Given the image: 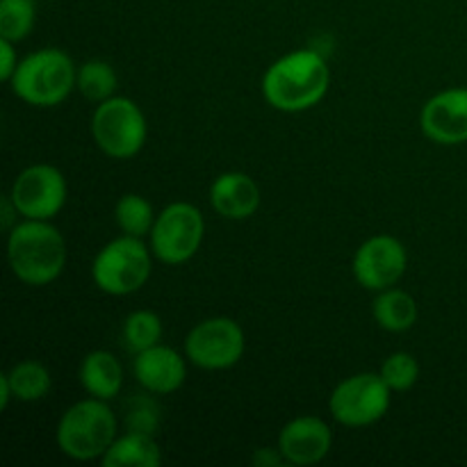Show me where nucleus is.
<instances>
[{"instance_id": "cd10ccee", "label": "nucleus", "mask_w": 467, "mask_h": 467, "mask_svg": "<svg viewBox=\"0 0 467 467\" xmlns=\"http://www.w3.org/2000/svg\"><path fill=\"white\" fill-rule=\"evenodd\" d=\"M0 205H3V228L9 233L14 226H16V223H14V217H18V210H16V205H14L12 196L9 194L3 196Z\"/></svg>"}, {"instance_id": "6e6552de", "label": "nucleus", "mask_w": 467, "mask_h": 467, "mask_svg": "<svg viewBox=\"0 0 467 467\" xmlns=\"http://www.w3.org/2000/svg\"><path fill=\"white\" fill-rule=\"evenodd\" d=\"M392 390L381 374L363 372L345 379L328 397V410L342 427L360 429L377 424L390 409Z\"/></svg>"}, {"instance_id": "4be33fe9", "label": "nucleus", "mask_w": 467, "mask_h": 467, "mask_svg": "<svg viewBox=\"0 0 467 467\" xmlns=\"http://www.w3.org/2000/svg\"><path fill=\"white\" fill-rule=\"evenodd\" d=\"M162 319L153 310H135L123 322V345L132 354L150 349V347L160 345L162 340Z\"/></svg>"}, {"instance_id": "9b49d317", "label": "nucleus", "mask_w": 467, "mask_h": 467, "mask_svg": "<svg viewBox=\"0 0 467 467\" xmlns=\"http://www.w3.org/2000/svg\"><path fill=\"white\" fill-rule=\"evenodd\" d=\"M409 267V254L395 235H374L356 249L354 278L365 290L395 287Z\"/></svg>"}, {"instance_id": "aec40b11", "label": "nucleus", "mask_w": 467, "mask_h": 467, "mask_svg": "<svg viewBox=\"0 0 467 467\" xmlns=\"http://www.w3.org/2000/svg\"><path fill=\"white\" fill-rule=\"evenodd\" d=\"M117 71L112 64L105 59H89V62L78 67L76 76V89L85 96L89 103H103V100L112 99L117 91Z\"/></svg>"}, {"instance_id": "f03ea898", "label": "nucleus", "mask_w": 467, "mask_h": 467, "mask_svg": "<svg viewBox=\"0 0 467 467\" xmlns=\"http://www.w3.org/2000/svg\"><path fill=\"white\" fill-rule=\"evenodd\" d=\"M7 260L14 276L26 285H50L64 272L67 242L50 222L26 219L9 231Z\"/></svg>"}, {"instance_id": "412c9836", "label": "nucleus", "mask_w": 467, "mask_h": 467, "mask_svg": "<svg viewBox=\"0 0 467 467\" xmlns=\"http://www.w3.org/2000/svg\"><path fill=\"white\" fill-rule=\"evenodd\" d=\"M114 219H117V226L123 235L144 240L153 231L158 214L153 213L150 201H146L141 194H123L114 208Z\"/></svg>"}, {"instance_id": "5701e85b", "label": "nucleus", "mask_w": 467, "mask_h": 467, "mask_svg": "<svg viewBox=\"0 0 467 467\" xmlns=\"http://www.w3.org/2000/svg\"><path fill=\"white\" fill-rule=\"evenodd\" d=\"M35 0H0V36L23 41L35 27Z\"/></svg>"}, {"instance_id": "6ab92c4d", "label": "nucleus", "mask_w": 467, "mask_h": 467, "mask_svg": "<svg viewBox=\"0 0 467 467\" xmlns=\"http://www.w3.org/2000/svg\"><path fill=\"white\" fill-rule=\"evenodd\" d=\"M5 374L9 379V386H12L14 400L26 401V404L41 401L53 388L50 372L39 360H21Z\"/></svg>"}, {"instance_id": "ddd939ff", "label": "nucleus", "mask_w": 467, "mask_h": 467, "mask_svg": "<svg viewBox=\"0 0 467 467\" xmlns=\"http://www.w3.org/2000/svg\"><path fill=\"white\" fill-rule=\"evenodd\" d=\"M333 447V433L322 418L299 415L290 420L278 433V450L287 465H317L328 456Z\"/></svg>"}, {"instance_id": "a878e982", "label": "nucleus", "mask_w": 467, "mask_h": 467, "mask_svg": "<svg viewBox=\"0 0 467 467\" xmlns=\"http://www.w3.org/2000/svg\"><path fill=\"white\" fill-rule=\"evenodd\" d=\"M18 67V57H16V48H14V41L3 39L0 36V78L5 82H9L16 73Z\"/></svg>"}, {"instance_id": "c85d7f7f", "label": "nucleus", "mask_w": 467, "mask_h": 467, "mask_svg": "<svg viewBox=\"0 0 467 467\" xmlns=\"http://www.w3.org/2000/svg\"><path fill=\"white\" fill-rule=\"evenodd\" d=\"M14 400V392H12V386H9V379H7V374H3V377H0V409H7L9 406V401Z\"/></svg>"}, {"instance_id": "1a4fd4ad", "label": "nucleus", "mask_w": 467, "mask_h": 467, "mask_svg": "<svg viewBox=\"0 0 467 467\" xmlns=\"http://www.w3.org/2000/svg\"><path fill=\"white\" fill-rule=\"evenodd\" d=\"M246 337L231 317H210L196 324L185 337V356L192 365L208 372L228 369L244 356Z\"/></svg>"}, {"instance_id": "39448f33", "label": "nucleus", "mask_w": 467, "mask_h": 467, "mask_svg": "<svg viewBox=\"0 0 467 467\" xmlns=\"http://www.w3.org/2000/svg\"><path fill=\"white\" fill-rule=\"evenodd\" d=\"M150 246L144 240L121 235L108 242L91 263V278L105 295L126 296L141 290L153 272Z\"/></svg>"}, {"instance_id": "423d86ee", "label": "nucleus", "mask_w": 467, "mask_h": 467, "mask_svg": "<svg viewBox=\"0 0 467 467\" xmlns=\"http://www.w3.org/2000/svg\"><path fill=\"white\" fill-rule=\"evenodd\" d=\"M91 137L108 158L130 160L144 149L149 123L135 100L112 96L96 105L91 114Z\"/></svg>"}, {"instance_id": "f8f14e48", "label": "nucleus", "mask_w": 467, "mask_h": 467, "mask_svg": "<svg viewBox=\"0 0 467 467\" xmlns=\"http://www.w3.org/2000/svg\"><path fill=\"white\" fill-rule=\"evenodd\" d=\"M420 128L433 144L456 146L467 141V89L454 87L431 96L420 112Z\"/></svg>"}, {"instance_id": "393cba45", "label": "nucleus", "mask_w": 467, "mask_h": 467, "mask_svg": "<svg viewBox=\"0 0 467 467\" xmlns=\"http://www.w3.org/2000/svg\"><path fill=\"white\" fill-rule=\"evenodd\" d=\"M130 431H141V433H153L158 431L160 424V409L155 406L153 400H146V397H137L130 401V413L126 418Z\"/></svg>"}, {"instance_id": "4468645a", "label": "nucleus", "mask_w": 467, "mask_h": 467, "mask_svg": "<svg viewBox=\"0 0 467 467\" xmlns=\"http://www.w3.org/2000/svg\"><path fill=\"white\" fill-rule=\"evenodd\" d=\"M185 358L173 347L160 342L150 349L135 354L132 372H135L137 383L150 395H171V392L181 390L182 383H185Z\"/></svg>"}, {"instance_id": "f257e3e1", "label": "nucleus", "mask_w": 467, "mask_h": 467, "mask_svg": "<svg viewBox=\"0 0 467 467\" xmlns=\"http://www.w3.org/2000/svg\"><path fill=\"white\" fill-rule=\"evenodd\" d=\"M331 87V68L317 50L283 55L265 71L263 96L278 112H306L322 103Z\"/></svg>"}, {"instance_id": "2eb2a0df", "label": "nucleus", "mask_w": 467, "mask_h": 467, "mask_svg": "<svg viewBox=\"0 0 467 467\" xmlns=\"http://www.w3.org/2000/svg\"><path fill=\"white\" fill-rule=\"evenodd\" d=\"M210 205L222 217L242 222L258 213L260 187L251 176L242 171H226L210 185Z\"/></svg>"}, {"instance_id": "b1692460", "label": "nucleus", "mask_w": 467, "mask_h": 467, "mask_svg": "<svg viewBox=\"0 0 467 467\" xmlns=\"http://www.w3.org/2000/svg\"><path fill=\"white\" fill-rule=\"evenodd\" d=\"M379 374H381V379L392 392H406L418 383L420 363L409 351H395V354L383 360Z\"/></svg>"}, {"instance_id": "7ed1b4c3", "label": "nucleus", "mask_w": 467, "mask_h": 467, "mask_svg": "<svg viewBox=\"0 0 467 467\" xmlns=\"http://www.w3.org/2000/svg\"><path fill=\"white\" fill-rule=\"evenodd\" d=\"M117 436V415L112 413L108 401L96 400V397L68 406L59 418L57 431H55L62 454L73 461H82V463L103 459Z\"/></svg>"}, {"instance_id": "dca6fc26", "label": "nucleus", "mask_w": 467, "mask_h": 467, "mask_svg": "<svg viewBox=\"0 0 467 467\" xmlns=\"http://www.w3.org/2000/svg\"><path fill=\"white\" fill-rule=\"evenodd\" d=\"M80 383L85 392L96 400L109 401L121 392L123 368L114 354L105 349L89 351L80 365Z\"/></svg>"}, {"instance_id": "bb28decb", "label": "nucleus", "mask_w": 467, "mask_h": 467, "mask_svg": "<svg viewBox=\"0 0 467 467\" xmlns=\"http://www.w3.org/2000/svg\"><path fill=\"white\" fill-rule=\"evenodd\" d=\"M254 461L255 465H265V467H272V465H287L285 456L281 454V450H272V447H263V450H258L254 454Z\"/></svg>"}, {"instance_id": "20e7f679", "label": "nucleus", "mask_w": 467, "mask_h": 467, "mask_svg": "<svg viewBox=\"0 0 467 467\" xmlns=\"http://www.w3.org/2000/svg\"><path fill=\"white\" fill-rule=\"evenodd\" d=\"M78 68L59 48H41L18 62L9 80L12 91L32 108H55L76 89Z\"/></svg>"}, {"instance_id": "f3484780", "label": "nucleus", "mask_w": 467, "mask_h": 467, "mask_svg": "<svg viewBox=\"0 0 467 467\" xmlns=\"http://www.w3.org/2000/svg\"><path fill=\"white\" fill-rule=\"evenodd\" d=\"M100 463L103 467H158L162 463V450L153 433L128 431L117 436Z\"/></svg>"}, {"instance_id": "a211bd4d", "label": "nucleus", "mask_w": 467, "mask_h": 467, "mask_svg": "<svg viewBox=\"0 0 467 467\" xmlns=\"http://www.w3.org/2000/svg\"><path fill=\"white\" fill-rule=\"evenodd\" d=\"M374 322L388 333H404L415 327L418 322V304L409 292L400 287H388L377 295L372 304Z\"/></svg>"}, {"instance_id": "9d476101", "label": "nucleus", "mask_w": 467, "mask_h": 467, "mask_svg": "<svg viewBox=\"0 0 467 467\" xmlns=\"http://www.w3.org/2000/svg\"><path fill=\"white\" fill-rule=\"evenodd\" d=\"M9 196L23 219L50 222L67 203V181L53 164H32L14 178Z\"/></svg>"}, {"instance_id": "0eeeda50", "label": "nucleus", "mask_w": 467, "mask_h": 467, "mask_svg": "<svg viewBox=\"0 0 467 467\" xmlns=\"http://www.w3.org/2000/svg\"><path fill=\"white\" fill-rule=\"evenodd\" d=\"M205 237V219L196 205L176 201L155 219L150 231V251L164 265H182L199 254Z\"/></svg>"}]
</instances>
